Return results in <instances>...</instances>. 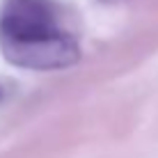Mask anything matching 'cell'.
Instances as JSON below:
<instances>
[{
	"mask_svg": "<svg viewBox=\"0 0 158 158\" xmlns=\"http://www.w3.org/2000/svg\"><path fill=\"white\" fill-rule=\"evenodd\" d=\"M101 2H117V0H101Z\"/></svg>",
	"mask_w": 158,
	"mask_h": 158,
	"instance_id": "3957f363",
	"label": "cell"
},
{
	"mask_svg": "<svg viewBox=\"0 0 158 158\" xmlns=\"http://www.w3.org/2000/svg\"><path fill=\"white\" fill-rule=\"evenodd\" d=\"M0 99H2V87H0Z\"/></svg>",
	"mask_w": 158,
	"mask_h": 158,
	"instance_id": "277c9868",
	"label": "cell"
},
{
	"mask_svg": "<svg viewBox=\"0 0 158 158\" xmlns=\"http://www.w3.org/2000/svg\"><path fill=\"white\" fill-rule=\"evenodd\" d=\"M0 51L9 64L30 71L67 69L80 60L78 41L64 30L30 37H0Z\"/></svg>",
	"mask_w": 158,
	"mask_h": 158,
	"instance_id": "6da1fadb",
	"label": "cell"
},
{
	"mask_svg": "<svg viewBox=\"0 0 158 158\" xmlns=\"http://www.w3.org/2000/svg\"><path fill=\"white\" fill-rule=\"evenodd\" d=\"M62 30L51 0H5L0 9V37H30Z\"/></svg>",
	"mask_w": 158,
	"mask_h": 158,
	"instance_id": "7a4b0ae2",
	"label": "cell"
}]
</instances>
